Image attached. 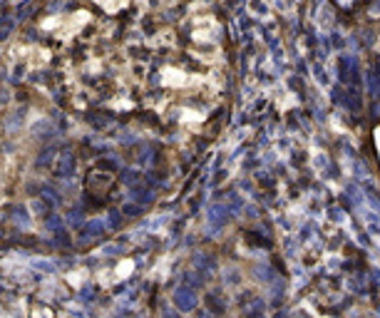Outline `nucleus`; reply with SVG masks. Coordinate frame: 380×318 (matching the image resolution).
<instances>
[{
	"label": "nucleus",
	"instance_id": "f03ea898",
	"mask_svg": "<svg viewBox=\"0 0 380 318\" xmlns=\"http://www.w3.org/2000/svg\"><path fill=\"white\" fill-rule=\"evenodd\" d=\"M164 318H174V313H167V311H164Z\"/></svg>",
	"mask_w": 380,
	"mask_h": 318
},
{
	"label": "nucleus",
	"instance_id": "f257e3e1",
	"mask_svg": "<svg viewBox=\"0 0 380 318\" xmlns=\"http://www.w3.org/2000/svg\"><path fill=\"white\" fill-rule=\"evenodd\" d=\"M196 303H199V298H196V293H194L191 288H177V293H174V306H177L179 311H194Z\"/></svg>",
	"mask_w": 380,
	"mask_h": 318
}]
</instances>
